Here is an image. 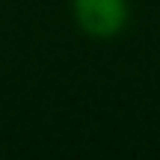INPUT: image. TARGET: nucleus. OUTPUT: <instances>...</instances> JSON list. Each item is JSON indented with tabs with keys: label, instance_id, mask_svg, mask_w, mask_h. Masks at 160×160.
<instances>
[{
	"label": "nucleus",
	"instance_id": "obj_1",
	"mask_svg": "<svg viewBox=\"0 0 160 160\" xmlns=\"http://www.w3.org/2000/svg\"><path fill=\"white\" fill-rule=\"evenodd\" d=\"M71 15L83 36L110 42L128 27L131 3L128 0H71Z\"/></svg>",
	"mask_w": 160,
	"mask_h": 160
}]
</instances>
